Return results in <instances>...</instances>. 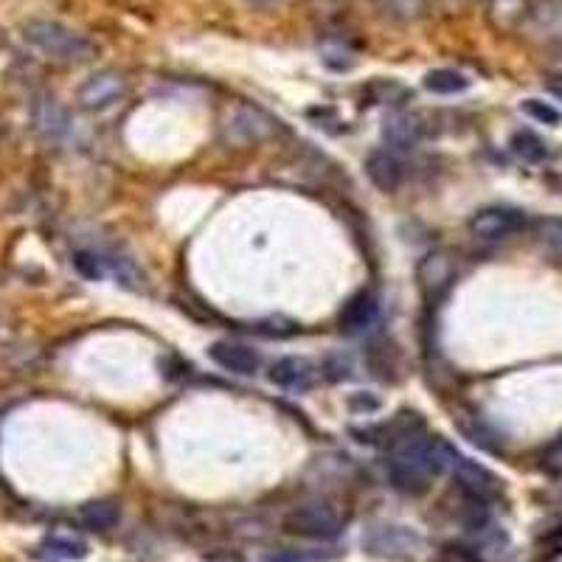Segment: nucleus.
Wrapping results in <instances>:
<instances>
[{
  "label": "nucleus",
  "instance_id": "nucleus-1",
  "mask_svg": "<svg viewBox=\"0 0 562 562\" xmlns=\"http://www.w3.org/2000/svg\"><path fill=\"white\" fill-rule=\"evenodd\" d=\"M389 484L403 495H422L428 492L430 481L445 473L441 461V436L434 439H416L405 436L400 445H394L389 461H385Z\"/></svg>",
  "mask_w": 562,
  "mask_h": 562
},
{
  "label": "nucleus",
  "instance_id": "nucleus-2",
  "mask_svg": "<svg viewBox=\"0 0 562 562\" xmlns=\"http://www.w3.org/2000/svg\"><path fill=\"white\" fill-rule=\"evenodd\" d=\"M23 40L54 63H88L97 57V45L57 20H29L23 26Z\"/></svg>",
  "mask_w": 562,
  "mask_h": 562
},
{
  "label": "nucleus",
  "instance_id": "nucleus-3",
  "mask_svg": "<svg viewBox=\"0 0 562 562\" xmlns=\"http://www.w3.org/2000/svg\"><path fill=\"white\" fill-rule=\"evenodd\" d=\"M363 551L369 557L391 562H405L416 560L425 551V540L416 529L403 524H374L366 529L363 535Z\"/></svg>",
  "mask_w": 562,
  "mask_h": 562
},
{
  "label": "nucleus",
  "instance_id": "nucleus-4",
  "mask_svg": "<svg viewBox=\"0 0 562 562\" xmlns=\"http://www.w3.org/2000/svg\"><path fill=\"white\" fill-rule=\"evenodd\" d=\"M281 529L293 537H304V540H335L344 531V518L335 506L313 501V504L290 509L281 520Z\"/></svg>",
  "mask_w": 562,
  "mask_h": 562
},
{
  "label": "nucleus",
  "instance_id": "nucleus-5",
  "mask_svg": "<svg viewBox=\"0 0 562 562\" xmlns=\"http://www.w3.org/2000/svg\"><path fill=\"white\" fill-rule=\"evenodd\" d=\"M441 461H445V470L456 475L459 486L470 495V498L486 501L492 498V495H498L501 481L495 479L486 467L475 464V461H470L467 456H461L459 450L445 439H441Z\"/></svg>",
  "mask_w": 562,
  "mask_h": 562
},
{
  "label": "nucleus",
  "instance_id": "nucleus-6",
  "mask_svg": "<svg viewBox=\"0 0 562 562\" xmlns=\"http://www.w3.org/2000/svg\"><path fill=\"white\" fill-rule=\"evenodd\" d=\"M526 228V214L512 205H486V209L475 211L470 220V231L473 237L486 239V243H498V239L512 237L518 231Z\"/></svg>",
  "mask_w": 562,
  "mask_h": 562
},
{
  "label": "nucleus",
  "instance_id": "nucleus-7",
  "mask_svg": "<svg viewBox=\"0 0 562 562\" xmlns=\"http://www.w3.org/2000/svg\"><path fill=\"white\" fill-rule=\"evenodd\" d=\"M380 318V299L378 293L371 290H360L351 299H346V304L338 313V326L344 335H363L366 329L378 324Z\"/></svg>",
  "mask_w": 562,
  "mask_h": 562
},
{
  "label": "nucleus",
  "instance_id": "nucleus-8",
  "mask_svg": "<svg viewBox=\"0 0 562 562\" xmlns=\"http://www.w3.org/2000/svg\"><path fill=\"white\" fill-rule=\"evenodd\" d=\"M124 97V79L115 70H99L79 85V104L85 110H108Z\"/></svg>",
  "mask_w": 562,
  "mask_h": 562
},
{
  "label": "nucleus",
  "instance_id": "nucleus-9",
  "mask_svg": "<svg viewBox=\"0 0 562 562\" xmlns=\"http://www.w3.org/2000/svg\"><path fill=\"white\" fill-rule=\"evenodd\" d=\"M209 358L220 366L223 371L231 374H243L250 378L262 366V355L250 346L237 344V340H217V344L209 346Z\"/></svg>",
  "mask_w": 562,
  "mask_h": 562
},
{
  "label": "nucleus",
  "instance_id": "nucleus-10",
  "mask_svg": "<svg viewBox=\"0 0 562 562\" xmlns=\"http://www.w3.org/2000/svg\"><path fill=\"white\" fill-rule=\"evenodd\" d=\"M268 380L276 385V389L284 391H307L310 385L315 383V369L307 358H281L270 366Z\"/></svg>",
  "mask_w": 562,
  "mask_h": 562
},
{
  "label": "nucleus",
  "instance_id": "nucleus-11",
  "mask_svg": "<svg viewBox=\"0 0 562 562\" xmlns=\"http://www.w3.org/2000/svg\"><path fill=\"white\" fill-rule=\"evenodd\" d=\"M366 175H369V180L378 186V189L394 192L396 186L403 183L405 167L394 149H374V153L366 158Z\"/></svg>",
  "mask_w": 562,
  "mask_h": 562
},
{
  "label": "nucleus",
  "instance_id": "nucleus-12",
  "mask_svg": "<svg viewBox=\"0 0 562 562\" xmlns=\"http://www.w3.org/2000/svg\"><path fill=\"white\" fill-rule=\"evenodd\" d=\"M43 551L52 560H65V562H77L88 557V543H85L82 537L65 535V531H54V535L45 537Z\"/></svg>",
  "mask_w": 562,
  "mask_h": 562
},
{
  "label": "nucleus",
  "instance_id": "nucleus-13",
  "mask_svg": "<svg viewBox=\"0 0 562 562\" xmlns=\"http://www.w3.org/2000/svg\"><path fill=\"white\" fill-rule=\"evenodd\" d=\"M79 524L88 531H110L119 524V506L113 501H90L79 509Z\"/></svg>",
  "mask_w": 562,
  "mask_h": 562
},
{
  "label": "nucleus",
  "instance_id": "nucleus-14",
  "mask_svg": "<svg viewBox=\"0 0 562 562\" xmlns=\"http://www.w3.org/2000/svg\"><path fill=\"white\" fill-rule=\"evenodd\" d=\"M425 90L436 93V97H456L470 90V79L453 68H436L425 74Z\"/></svg>",
  "mask_w": 562,
  "mask_h": 562
},
{
  "label": "nucleus",
  "instance_id": "nucleus-15",
  "mask_svg": "<svg viewBox=\"0 0 562 562\" xmlns=\"http://www.w3.org/2000/svg\"><path fill=\"white\" fill-rule=\"evenodd\" d=\"M509 147L524 164H540V160H546V155H549V147L543 144V138L531 133V130H520V133L512 135Z\"/></svg>",
  "mask_w": 562,
  "mask_h": 562
},
{
  "label": "nucleus",
  "instance_id": "nucleus-16",
  "mask_svg": "<svg viewBox=\"0 0 562 562\" xmlns=\"http://www.w3.org/2000/svg\"><path fill=\"white\" fill-rule=\"evenodd\" d=\"M34 122L45 130V135H57L63 133L68 119H65V110L54 99H43L37 104V110H34Z\"/></svg>",
  "mask_w": 562,
  "mask_h": 562
},
{
  "label": "nucleus",
  "instance_id": "nucleus-17",
  "mask_svg": "<svg viewBox=\"0 0 562 562\" xmlns=\"http://www.w3.org/2000/svg\"><path fill=\"white\" fill-rule=\"evenodd\" d=\"M537 239L549 254L562 256V220L560 217H546L537 223Z\"/></svg>",
  "mask_w": 562,
  "mask_h": 562
},
{
  "label": "nucleus",
  "instance_id": "nucleus-18",
  "mask_svg": "<svg viewBox=\"0 0 562 562\" xmlns=\"http://www.w3.org/2000/svg\"><path fill=\"white\" fill-rule=\"evenodd\" d=\"M520 110H524L529 119H535V122L540 124H549V127H560L562 124L560 110L551 108V104L543 102V99H526V102L520 104Z\"/></svg>",
  "mask_w": 562,
  "mask_h": 562
},
{
  "label": "nucleus",
  "instance_id": "nucleus-19",
  "mask_svg": "<svg viewBox=\"0 0 562 562\" xmlns=\"http://www.w3.org/2000/svg\"><path fill=\"white\" fill-rule=\"evenodd\" d=\"M74 268H77L85 279H93V281L102 279V276L108 273V265H104L102 256L90 254V250H79V254H74Z\"/></svg>",
  "mask_w": 562,
  "mask_h": 562
},
{
  "label": "nucleus",
  "instance_id": "nucleus-20",
  "mask_svg": "<svg viewBox=\"0 0 562 562\" xmlns=\"http://www.w3.org/2000/svg\"><path fill=\"white\" fill-rule=\"evenodd\" d=\"M385 138L394 144V147H408V144H414V122H408V119H391L389 124H385Z\"/></svg>",
  "mask_w": 562,
  "mask_h": 562
},
{
  "label": "nucleus",
  "instance_id": "nucleus-21",
  "mask_svg": "<svg viewBox=\"0 0 562 562\" xmlns=\"http://www.w3.org/2000/svg\"><path fill=\"white\" fill-rule=\"evenodd\" d=\"M383 3L391 14L411 20V18H416L422 9H425V3H428V0H383Z\"/></svg>",
  "mask_w": 562,
  "mask_h": 562
},
{
  "label": "nucleus",
  "instance_id": "nucleus-22",
  "mask_svg": "<svg viewBox=\"0 0 562 562\" xmlns=\"http://www.w3.org/2000/svg\"><path fill=\"white\" fill-rule=\"evenodd\" d=\"M318 560H324V554H318V551H299V554H295V551H281V554L270 557L268 562H318Z\"/></svg>",
  "mask_w": 562,
  "mask_h": 562
},
{
  "label": "nucleus",
  "instance_id": "nucleus-23",
  "mask_svg": "<svg viewBox=\"0 0 562 562\" xmlns=\"http://www.w3.org/2000/svg\"><path fill=\"white\" fill-rule=\"evenodd\" d=\"M549 90L562 102V74H557V77L549 79Z\"/></svg>",
  "mask_w": 562,
  "mask_h": 562
},
{
  "label": "nucleus",
  "instance_id": "nucleus-24",
  "mask_svg": "<svg viewBox=\"0 0 562 562\" xmlns=\"http://www.w3.org/2000/svg\"><path fill=\"white\" fill-rule=\"evenodd\" d=\"M248 3H254V7H276L281 0H248Z\"/></svg>",
  "mask_w": 562,
  "mask_h": 562
}]
</instances>
